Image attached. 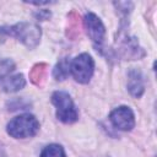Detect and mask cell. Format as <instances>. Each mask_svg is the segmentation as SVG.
I'll return each mask as SVG.
<instances>
[{"mask_svg":"<svg viewBox=\"0 0 157 157\" xmlns=\"http://www.w3.org/2000/svg\"><path fill=\"white\" fill-rule=\"evenodd\" d=\"M0 33L13 36L27 48H34L40 39V28L39 26L29 22H20L12 27H1Z\"/></svg>","mask_w":157,"mask_h":157,"instance_id":"6da1fadb","label":"cell"},{"mask_svg":"<svg viewBox=\"0 0 157 157\" xmlns=\"http://www.w3.org/2000/svg\"><path fill=\"white\" fill-rule=\"evenodd\" d=\"M6 130L15 139L32 137L39 130V121L32 114H21L9 121Z\"/></svg>","mask_w":157,"mask_h":157,"instance_id":"7a4b0ae2","label":"cell"},{"mask_svg":"<svg viewBox=\"0 0 157 157\" xmlns=\"http://www.w3.org/2000/svg\"><path fill=\"white\" fill-rule=\"evenodd\" d=\"M52 102L56 108V117L60 121L71 124L77 120L78 112L69 93L64 91H56L52 94Z\"/></svg>","mask_w":157,"mask_h":157,"instance_id":"3957f363","label":"cell"},{"mask_svg":"<svg viewBox=\"0 0 157 157\" xmlns=\"http://www.w3.org/2000/svg\"><path fill=\"white\" fill-rule=\"evenodd\" d=\"M94 70V61L91 55L82 53L70 61V74L80 83H88Z\"/></svg>","mask_w":157,"mask_h":157,"instance_id":"277c9868","label":"cell"},{"mask_svg":"<svg viewBox=\"0 0 157 157\" xmlns=\"http://www.w3.org/2000/svg\"><path fill=\"white\" fill-rule=\"evenodd\" d=\"M83 25H85L88 37L94 43V45L97 48L101 47L103 44L104 37H105V27H104L103 22L101 21V18L97 15L88 12L83 18Z\"/></svg>","mask_w":157,"mask_h":157,"instance_id":"5b68a950","label":"cell"},{"mask_svg":"<svg viewBox=\"0 0 157 157\" xmlns=\"http://www.w3.org/2000/svg\"><path fill=\"white\" fill-rule=\"evenodd\" d=\"M109 120L117 129L121 131H130L135 126V115L132 110L126 105L115 108L110 113Z\"/></svg>","mask_w":157,"mask_h":157,"instance_id":"8992f818","label":"cell"},{"mask_svg":"<svg viewBox=\"0 0 157 157\" xmlns=\"http://www.w3.org/2000/svg\"><path fill=\"white\" fill-rule=\"evenodd\" d=\"M26 85V80L22 74H7L0 76V88L5 92H16L23 88Z\"/></svg>","mask_w":157,"mask_h":157,"instance_id":"52a82bcc","label":"cell"},{"mask_svg":"<svg viewBox=\"0 0 157 157\" xmlns=\"http://www.w3.org/2000/svg\"><path fill=\"white\" fill-rule=\"evenodd\" d=\"M128 90L131 96L139 98L142 96L145 91V83H144V77L140 70L132 69L128 74Z\"/></svg>","mask_w":157,"mask_h":157,"instance_id":"ba28073f","label":"cell"},{"mask_svg":"<svg viewBox=\"0 0 157 157\" xmlns=\"http://www.w3.org/2000/svg\"><path fill=\"white\" fill-rule=\"evenodd\" d=\"M69 74H70V60H67V58H64L55 65L53 75L55 80H65Z\"/></svg>","mask_w":157,"mask_h":157,"instance_id":"9c48e42d","label":"cell"},{"mask_svg":"<svg viewBox=\"0 0 157 157\" xmlns=\"http://www.w3.org/2000/svg\"><path fill=\"white\" fill-rule=\"evenodd\" d=\"M40 157H66V155L60 145L52 144L43 148V151L40 152Z\"/></svg>","mask_w":157,"mask_h":157,"instance_id":"30bf717a","label":"cell"},{"mask_svg":"<svg viewBox=\"0 0 157 157\" xmlns=\"http://www.w3.org/2000/svg\"><path fill=\"white\" fill-rule=\"evenodd\" d=\"M47 66L44 64H37L32 71H31V81L36 85H40L42 81L45 77V72H47Z\"/></svg>","mask_w":157,"mask_h":157,"instance_id":"8fae6325","label":"cell"},{"mask_svg":"<svg viewBox=\"0 0 157 157\" xmlns=\"http://www.w3.org/2000/svg\"><path fill=\"white\" fill-rule=\"evenodd\" d=\"M36 17H37V18H40V20H47V18L50 17V12L47 11V10H42L39 13L36 15Z\"/></svg>","mask_w":157,"mask_h":157,"instance_id":"7c38bea8","label":"cell"}]
</instances>
